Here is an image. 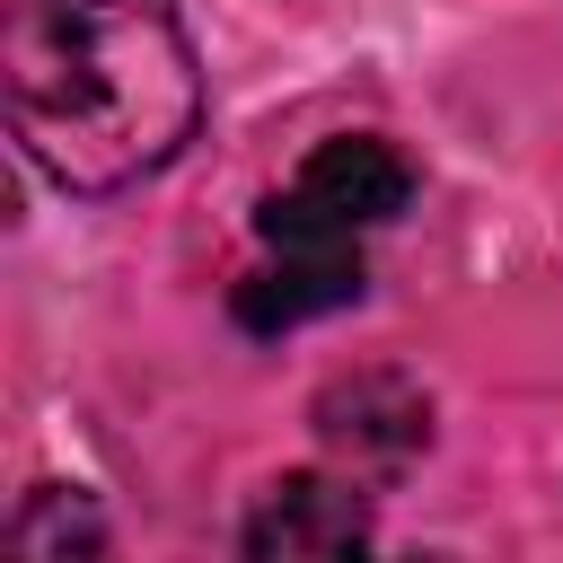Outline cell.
I'll return each mask as SVG.
<instances>
[{
    "instance_id": "obj_4",
    "label": "cell",
    "mask_w": 563,
    "mask_h": 563,
    "mask_svg": "<svg viewBox=\"0 0 563 563\" xmlns=\"http://www.w3.org/2000/svg\"><path fill=\"white\" fill-rule=\"evenodd\" d=\"M352 545H369V510L334 475H282L264 510L246 519V554L264 563H308V554H352Z\"/></svg>"
},
{
    "instance_id": "obj_5",
    "label": "cell",
    "mask_w": 563,
    "mask_h": 563,
    "mask_svg": "<svg viewBox=\"0 0 563 563\" xmlns=\"http://www.w3.org/2000/svg\"><path fill=\"white\" fill-rule=\"evenodd\" d=\"M343 299H361V255L352 246H273V264L238 282V317L255 334H282V325L325 317Z\"/></svg>"
},
{
    "instance_id": "obj_1",
    "label": "cell",
    "mask_w": 563,
    "mask_h": 563,
    "mask_svg": "<svg viewBox=\"0 0 563 563\" xmlns=\"http://www.w3.org/2000/svg\"><path fill=\"white\" fill-rule=\"evenodd\" d=\"M202 123V70L167 0H26L9 26V132L70 194L158 176Z\"/></svg>"
},
{
    "instance_id": "obj_3",
    "label": "cell",
    "mask_w": 563,
    "mask_h": 563,
    "mask_svg": "<svg viewBox=\"0 0 563 563\" xmlns=\"http://www.w3.org/2000/svg\"><path fill=\"white\" fill-rule=\"evenodd\" d=\"M317 440L325 457H343L352 475H405L431 449V396L405 369H352L317 387Z\"/></svg>"
},
{
    "instance_id": "obj_2",
    "label": "cell",
    "mask_w": 563,
    "mask_h": 563,
    "mask_svg": "<svg viewBox=\"0 0 563 563\" xmlns=\"http://www.w3.org/2000/svg\"><path fill=\"white\" fill-rule=\"evenodd\" d=\"M405 202H413V158L378 132H343V141L308 150L290 194L264 202V246H352L361 229L396 220Z\"/></svg>"
},
{
    "instance_id": "obj_6",
    "label": "cell",
    "mask_w": 563,
    "mask_h": 563,
    "mask_svg": "<svg viewBox=\"0 0 563 563\" xmlns=\"http://www.w3.org/2000/svg\"><path fill=\"white\" fill-rule=\"evenodd\" d=\"M9 545H18V554H70V545H106V528H97V510H88L79 493L44 484V493H35L26 510H18Z\"/></svg>"
}]
</instances>
